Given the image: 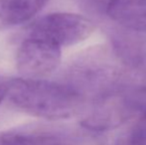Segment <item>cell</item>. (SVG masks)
Segmentation results:
<instances>
[{
  "mask_svg": "<svg viewBox=\"0 0 146 145\" xmlns=\"http://www.w3.org/2000/svg\"><path fill=\"white\" fill-rule=\"evenodd\" d=\"M17 109L37 117L65 119L79 113L86 99L62 81L14 79L7 81V95Z\"/></svg>",
  "mask_w": 146,
  "mask_h": 145,
  "instance_id": "cell-1",
  "label": "cell"
},
{
  "mask_svg": "<svg viewBox=\"0 0 146 145\" xmlns=\"http://www.w3.org/2000/svg\"><path fill=\"white\" fill-rule=\"evenodd\" d=\"M123 70L116 59L94 49L80 55L68 66L62 83L76 91L87 101L122 91Z\"/></svg>",
  "mask_w": 146,
  "mask_h": 145,
  "instance_id": "cell-2",
  "label": "cell"
},
{
  "mask_svg": "<svg viewBox=\"0 0 146 145\" xmlns=\"http://www.w3.org/2000/svg\"><path fill=\"white\" fill-rule=\"evenodd\" d=\"M94 24L78 14L52 13L41 17L27 28L25 37L40 39L58 47L71 46L88 39Z\"/></svg>",
  "mask_w": 146,
  "mask_h": 145,
  "instance_id": "cell-3",
  "label": "cell"
},
{
  "mask_svg": "<svg viewBox=\"0 0 146 145\" xmlns=\"http://www.w3.org/2000/svg\"><path fill=\"white\" fill-rule=\"evenodd\" d=\"M61 54V48L52 43L24 37L16 54L17 69L28 79H41L58 68Z\"/></svg>",
  "mask_w": 146,
  "mask_h": 145,
  "instance_id": "cell-4",
  "label": "cell"
},
{
  "mask_svg": "<svg viewBox=\"0 0 146 145\" xmlns=\"http://www.w3.org/2000/svg\"><path fill=\"white\" fill-rule=\"evenodd\" d=\"M106 12L126 29L146 32V0H108Z\"/></svg>",
  "mask_w": 146,
  "mask_h": 145,
  "instance_id": "cell-5",
  "label": "cell"
},
{
  "mask_svg": "<svg viewBox=\"0 0 146 145\" xmlns=\"http://www.w3.org/2000/svg\"><path fill=\"white\" fill-rule=\"evenodd\" d=\"M0 145H62L58 134L44 125H25L0 132Z\"/></svg>",
  "mask_w": 146,
  "mask_h": 145,
  "instance_id": "cell-6",
  "label": "cell"
},
{
  "mask_svg": "<svg viewBox=\"0 0 146 145\" xmlns=\"http://www.w3.org/2000/svg\"><path fill=\"white\" fill-rule=\"evenodd\" d=\"M49 0H0V29H8L32 19Z\"/></svg>",
  "mask_w": 146,
  "mask_h": 145,
  "instance_id": "cell-7",
  "label": "cell"
},
{
  "mask_svg": "<svg viewBox=\"0 0 146 145\" xmlns=\"http://www.w3.org/2000/svg\"><path fill=\"white\" fill-rule=\"evenodd\" d=\"M115 145H146V117L137 119L118 138Z\"/></svg>",
  "mask_w": 146,
  "mask_h": 145,
  "instance_id": "cell-8",
  "label": "cell"
},
{
  "mask_svg": "<svg viewBox=\"0 0 146 145\" xmlns=\"http://www.w3.org/2000/svg\"><path fill=\"white\" fill-rule=\"evenodd\" d=\"M124 64L131 69L136 70V72H138L141 77L146 79V53L132 51L125 58Z\"/></svg>",
  "mask_w": 146,
  "mask_h": 145,
  "instance_id": "cell-9",
  "label": "cell"
},
{
  "mask_svg": "<svg viewBox=\"0 0 146 145\" xmlns=\"http://www.w3.org/2000/svg\"><path fill=\"white\" fill-rule=\"evenodd\" d=\"M6 95H7V81H3L0 77V103L3 101Z\"/></svg>",
  "mask_w": 146,
  "mask_h": 145,
  "instance_id": "cell-10",
  "label": "cell"
}]
</instances>
